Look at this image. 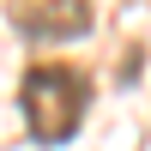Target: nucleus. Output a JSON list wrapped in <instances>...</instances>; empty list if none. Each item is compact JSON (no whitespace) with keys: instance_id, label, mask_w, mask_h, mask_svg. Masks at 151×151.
<instances>
[{"instance_id":"obj_1","label":"nucleus","mask_w":151,"mask_h":151,"mask_svg":"<svg viewBox=\"0 0 151 151\" xmlns=\"http://www.w3.org/2000/svg\"><path fill=\"white\" fill-rule=\"evenodd\" d=\"M85 103H91V85H85L79 67H30L24 73V121H30V133L42 145H60L73 139V127H79Z\"/></svg>"},{"instance_id":"obj_2","label":"nucleus","mask_w":151,"mask_h":151,"mask_svg":"<svg viewBox=\"0 0 151 151\" xmlns=\"http://www.w3.org/2000/svg\"><path fill=\"white\" fill-rule=\"evenodd\" d=\"M24 30L30 36H85L91 0H36V6H24Z\"/></svg>"}]
</instances>
